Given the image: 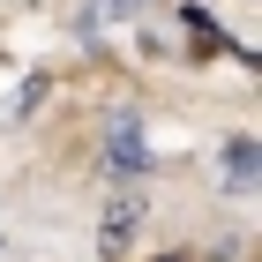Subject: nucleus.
<instances>
[{
	"label": "nucleus",
	"instance_id": "1",
	"mask_svg": "<svg viewBox=\"0 0 262 262\" xmlns=\"http://www.w3.org/2000/svg\"><path fill=\"white\" fill-rule=\"evenodd\" d=\"M105 180L127 187V180H150V135H142V113H113L105 120Z\"/></svg>",
	"mask_w": 262,
	"mask_h": 262
},
{
	"label": "nucleus",
	"instance_id": "2",
	"mask_svg": "<svg viewBox=\"0 0 262 262\" xmlns=\"http://www.w3.org/2000/svg\"><path fill=\"white\" fill-rule=\"evenodd\" d=\"M142 217H150V195H142V180H127L120 195L105 202V225H98V255H105V262H120L127 247H135Z\"/></svg>",
	"mask_w": 262,
	"mask_h": 262
},
{
	"label": "nucleus",
	"instance_id": "3",
	"mask_svg": "<svg viewBox=\"0 0 262 262\" xmlns=\"http://www.w3.org/2000/svg\"><path fill=\"white\" fill-rule=\"evenodd\" d=\"M150 15V0H75V15H68V30L75 38H113V30H127V23Z\"/></svg>",
	"mask_w": 262,
	"mask_h": 262
},
{
	"label": "nucleus",
	"instance_id": "4",
	"mask_svg": "<svg viewBox=\"0 0 262 262\" xmlns=\"http://www.w3.org/2000/svg\"><path fill=\"white\" fill-rule=\"evenodd\" d=\"M225 187H232V195H247V187H255V142H247V135L225 142Z\"/></svg>",
	"mask_w": 262,
	"mask_h": 262
},
{
	"label": "nucleus",
	"instance_id": "5",
	"mask_svg": "<svg viewBox=\"0 0 262 262\" xmlns=\"http://www.w3.org/2000/svg\"><path fill=\"white\" fill-rule=\"evenodd\" d=\"M38 98H45V82H23L15 98H8V120H30V105H38Z\"/></svg>",
	"mask_w": 262,
	"mask_h": 262
},
{
	"label": "nucleus",
	"instance_id": "6",
	"mask_svg": "<svg viewBox=\"0 0 262 262\" xmlns=\"http://www.w3.org/2000/svg\"><path fill=\"white\" fill-rule=\"evenodd\" d=\"M158 262H187V255H158Z\"/></svg>",
	"mask_w": 262,
	"mask_h": 262
}]
</instances>
